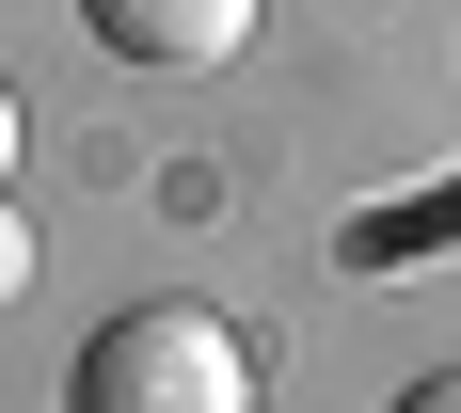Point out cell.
Here are the masks:
<instances>
[{"mask_svg":"<svg viewBox=\"0 0 461 413\" xmlns=\"http://www.w3.org/2000/svg\"><path fill=\"white\" fill-rule=\"evenodd\" d=\"M64 413H255V350L207 302H128V319L80 334Z\"/></svg>","mask_w":461,"mask_h":413,"instance_id":"6da1fadb","label":"cell"},{"mask_svg":"<svg viewBox=\"0 0 461 413\" xmlns=\"http://www.w3.org/2000/svg\"><path fill=\"white\" fill-rule=\"evenodd\" d=\"M80 32L143 80H207V64L255 48V0H80Z\"/></svg>","mask_w":461,"mask_h":413,"instance_id":"7a4b0ae2","label":"cell"},{"mask_svg":"<svg viewBox=\"0 0 461 413\" xmlns=\"http://www.w3.org/2000/svg\"><path fill=\"white\" fill-rule=\"evenodd\" d=\"M398 413H461V366H429V382H398Z\"/></svg>","mask_w":461,"mask_h":413,"instance_id":"3957f363","label":"cell"},{"mask_svg":"<svg viewBox=\"0 0 461 413\" xmlns=\"http://www.w3.org/2000/svg\"><path fill=\"white\" fill-rule=\"evenodd\" d=\"M16 128H32V112H16V80H0V191H16Z\"/></svg>","mask_w":461,"mask_h":413,"instance_id":"277c9868","label":"cell"},{"mask_svg":"<svg viewBox=\"0 0 461 413\" xmlns=\"http://www.w3.org/2000/svg\"><path fill=\"white\" fill-rule=\"evenodd\" d=\"M16 271H32V238H16V223H0V286H16Z\"/></svg>","mask_w":461,"mask_h":413,"instance_id":"5b68a950","label":"cell"}]
</instances>
